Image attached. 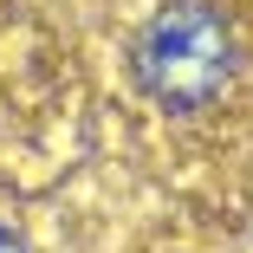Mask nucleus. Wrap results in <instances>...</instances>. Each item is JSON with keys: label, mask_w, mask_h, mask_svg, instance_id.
I'll list each match as a JSON object with an SVG mask.
<instances>
[{"label": "nucleus", "mask_w": 253, "mask_h": 253, "mask_svg": "<svg viewBox=\"0 0 253 253\" xmlns=\"http://www.w3.org/2000/svg\"><path fill=\"white\" fill-rule=\"evenodd\" d=\"M130 72L169 117L227 111L247 78V45L221 0H156L130 33Z\"/></svg>", "instance_id": "nucleus-1"}, {"label": "nucleus", "mask_w": 253, "mask_h": 253, "mask_svg": "<svg viewBox=\"0 0 253 253\" xmlns=\"http://www.w3.org/2000/svg\"><path fill=\"white\" fill-rule=\"evenodd\" d=\"M0 253H26V247L13 240V227H0Z\"/></svg>", "instance_id": "nucleus-2"}]
</instances>
